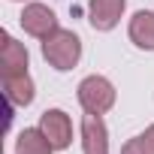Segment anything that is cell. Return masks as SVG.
I'll return each instance as SVG.
<instances>
[{"label": "cell", "instance_id": "cell-12", "mask_svg": "<svg viewBox=\"0 0 154 154\" xmlns=\"http://www.w3.org/2000/svg\"><path fill=\"white\" fill-rule=\"evenodd\" d=\"M139 139H142V145L148 148V154H154V124H148V127L139 133Z\"/></svg>", "mask_w": 154, "mask_h": 154}, {"label": "cell", "instance_id": "cell-10", "mask_svg": "<svg viewBox=\"0 0 154 154\" xmlns=\"http://www.w3.org/2000/svg\"><path fill=\"white\" fill-rule=\"evenodd\" d=\"M15 154H54V145L39 127H24L15 136Z\"/></svg>", "mask_w": 154, "mask_h": 154}, {"label": "cell", "instance_id": "cell-4", "mask_svg": "<svg viewBox=\"0 0 154 154\" xmlns=\"http://www.w3.org/2000/svg\"><path fill=\"white\" fill-rule=\"evenodd\" d=\"M36 127L48 136V142L54 145V151H66L72 145V118L63 109H45L39 115Z\"/></svg>", "mask_w": 154, "mask_h": 154}, {"label": "cell", "instance_id": "cell-6", "mask_svg": "<svg viewBox=\"0 0 154 154\" xmlns=\"http://www.w3.org/2000/svg\"><path fill=\"white\" fill-rule=\"evenodd\" d=\"M82 154H109V127L103 115H82Z\"/></svg>", "mask_w": 154, "mask_h": 154}, {"label": "cell", "instance_id": "cell-5", "mask_svg": "<svg viewBox=\"0 0 154 154\" xmlns=\"http://www.w3.org/2000/svg\"><path fill=\"white\" fill-rule=\"evenodd\" d=\"M124 12H127V0H88V21L100 33L115 30Z\"/></svg>", "mask_w": 154, "mask_h": 154}, {"label": "cell", "instance_id": "cell-2", "mask_svg": "<svg viewBox=\"0 0 154 154\" xmlns=\"http://www.w3.org/2000/svg\"><path fill=\"white\" fill-rule=\"evenodd\" d=\"M75 97H79L82 112H88V115H106V112L115 106L118 91H115V85L106 79V75L91 72V75H85V79L79 82V88H75Z\"/></svg>", "mask_w": 154, "mask_h": 154}, {"label": "cell", "instance_id": "cell-7", "mask_svg": "<svg viewBox=\"0 0 154 154\" xmlns=\"http://www.w3.org/2000/svg\"><path fill=\"white\" fill-rule=\"evenodd\" d=\"M3 97L6 103H12L15 109H27L36 97V85L30 79V72L21 75H3Z\"/></svg>", "mask_w": 154, "mask_h": 154}, {"label": "cell", "instance_id": "cell-3", "mask_svg": "<svg viewBox=\"0 0 154 154\" xmlns=\"http://www.w3.org/2000/svg\"><path fill=\"white\" fill-rule=\"evenodd\" d=\"M18 24L24 27L27 36H33V39H39V42H42L45 36H51V33L60 27L54 9L45 6V3H39V0H33V3H24V9H21V15H18Z\"/></svg>", "mask_w": 154, "mask_h": 154}, {"label": "cell", "instance_id": "cell-1", "mask_svg": "<svg viewBox=\"0 0 154 154\" xmlns=\"http://www.w3.org/2000/svg\"><path fill=\"white\" fill-rule=\"evenodd\" d=\"M42 57L57 72H69L72 66H79V60H82V39H79V33L66 30V27H57L51 36L42 39Z\"/></svg>", "mask_w": 154, "mask_h": 154}, {"label": "cell", "instance_id": "cell-11", "mask_svg": "<svg viewBox=\"0 0 154 154\" xmlns=\"http://www.w3.org/2000/svg\"><path fill=\"white\" fill-rule=\"evenodd\" d=\"M121 154H148V148L142 145V139H139V133H136L133 139H127V142H124Z\"/></svg>", "mask_w": 154, "mask_h": 154}, {"label": "cell", "instance_id": "cell-9", "mask_svg": "<svg viewBox=\"0 0 154 154\" xmlns=\"http://www.w3.org/2000/svg\"><path fill=\"white\" fill-rule=\"evenodd\" d=\"M27 66H30L27 45L3 30V75H21V72H27Z\"/></svg>", "mask_w": 154, "mask_h": 154}, {"label": "cell", "instance_id": "cell-13", "mask_svg": "<svg viewBox=\"0 0 154 154\" xmlns=\"http://www.w3.org/2000/svg\"><path fill=\"white\" fill-rule=\"evenodd\" d=\"M12 3H24V0H12Z\"/></svg>", "mask_w": 154, "mask_h": 154}, {"label": "cell", "instance_id": "cell-8", "mask_svg": "<svg viewBox=\"0 0 154 154\" xmlns=\"http://www.w3.org/2000/svg\"><path fill=\"white\" fill-rule=\"evenodd\" d=\"M127 36L136 48L142 51H154V9H139L133 12L130 24H127Z\"/></svg>", "mask_w": 154, "mask_h": 154}]
</instances>
